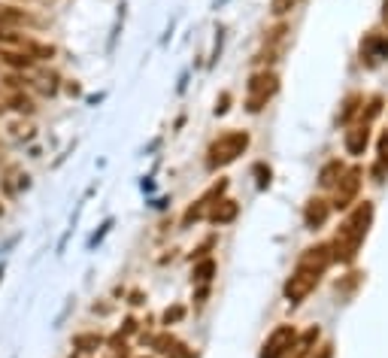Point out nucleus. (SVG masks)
<instances>
[{"mask_svg": "<svg viewBox=\"0 0 388 358\" xmlns=\"http://www.w3.org/2000/svg\"><path fill=\"white\" fill-rule=\"evenodd\" d=\"M276 91H279V76L276 73H270V70L255 73V76L249 79V86H246V110L261 113Z\"/></svg>", "mask_w": 388, "mask_h": 358, "instance_id": "7ed1b4c3", "label": "nucleus"}, {"mask_svg": "<svg viewBox=\"0 0 388 358\" xmlns=\"http://www.w3.org/2000/svg\"><path fill=\"white\" fill-rule=\"evenodd\" d=\"M97 346H101V337L97 334H79L76 337V349H82V352H92Z\"/></svg>", "mask_w": 388, "mask_h": 358, "instance_id": "a211bd4d", "label": "nucleus"}, {"mask_svg": "<svg viewBox=\"0 0 388 358\" xmlns=\"http://www.w3.org/2000/svg\"><path fill=\"white\" fill-rule=\"evenodd\" d=\"M340 177H343V164H340V161H331V164H325V168H321V173H319V186H321V188H334L337 182H340Z\"/></svg>", "mask_w": 388, "mask_h": 358, "instance_id": "4468645a", "label": "nucleus"}, {"mask_svg": "<svg viewBox=\"0 0 388 358\" xmlns=\"http://www.w3.org/2000/svg\"><path fill=\"white\" fill-rule=\"evenodd\" d=\"M237 210H240V206H237L234 201H216V204H212V210L206 213V219L216 222V225H225V222L237 219Z\"/></svg>", "mask_w": 388, "mask_h": 358, "instance_id": "ddd939ff", "label": "nucleus"}, {"mask_svg": "<svg viewBox=\"0 0 388 358\" xmlns=\"http://www.w3.org/2000/svg\"><path fill=\"white\" fill-rule=\"evenodd\" d=\"M246 149H249V134H246V131H228V134H221L219 140H212V146L206 149V168L210 170L228 168V164H234Z\"/></svg>", "mask_w": 388, "mask_h": 358, "instance_id": "f03ea898", "label": "nucleus"}, {"mask_svg": "<svg viewBox=\"0 0 388 358\" xmlns=\"http://www.w3.org/2000/svg\"><path fill=\"white\" fill-rule=\"evenodd\" d=\"M255 177H258V188H267L270 186V168H264V164H255Z\"/></svg>", "mask_w": 388, "mask_h": 358, "instance_id": "6ab92c4d", "label": "nucleus"}, {"mask_svg": "<svg viewBox=\"0 0 388 358\" xmlns=\"http://www.w3.org/2000/svg\"><path fill=\"white\" fill-rule=\"evenodd\" d=\"M361 104H364V101H361V97L358 95H352V97H346V104H343V110H340V122H349L352 119V115L355 113H358V106Z\"/></svg>", "mask_w": 388, "mask_h": 358, "instance_id": "dca6fc26", "label": "nucleus"}, {"mask_svg": "<svg viewBox=\"0 0 388 358\" xmlns=\"http://www.w3.org/2000/svg\"><path fill=\"white\" fill-rule=\"evenodd\" d=\"M373 179H376V182L388 179V152H379L376 164H373Z\"/></svg>", "mask_w": 388, "mask_h": 358, "instance_id": "f3484780", "label": "nucleus"}, {"mask_svg": "<svg viewBox=\"0 0 388 358\" xmlns=\"http://www.w3.org/2000/svg\"><path fill=\"white\" fill-rule=\"evenodd\" d=\"M228 188V182H219V186H212L206 195L197 201L194 206H188L185 210V215H183V225H192V222H197V219H203V213L206 210H212V201H219V195Z\"/></svg>", "mask_w": 388, "mask_h": 358, "instance_id": "1a4fd4ad", "label": "nucleus"}, {"mask_svg": "<svg viewBox=\"0 0 388 358\" xmlns=\"http://www.w3.org/2000/svg\"><path fill=\"white\" fill-rule=\"evenodd\" d=\"M0 277H3V270H0Z\"/></svg>", "mask_w": 388, "mask_h": 358, "instance_id": "bb28decb", "label": "nucleus"}, {"mask_svg": "<svg viewBox=\"0 0 388 358\" xmlns=\"http://www.w3.org/2000/svg\"><path fill=\"white\" fill-rule=\"evenodd\" d=\"M185 316V307H170L167 313H164V325H173V322H179Z\"/></svg>", "mask_w": 388, "mask_h": 358, "instance_id": "412c9836", "label": "nucleus"}, {"mask_svg": "<svg viewBox=\"0 0 388 358\" xmlns=\"http://www.w3.org/2000/svg\"><path fill=\"white\" fill-rule=\"evenodd\" d=\"M361 61L367 67H379L388 61V34H367L361 40Z\"/></svg>", "mask_w": 388, "mask_h": 358, "instance_id": "0eeeda50", "label": "nucleus"}, {"mask_svg": "<svg viewBox=\"0 0 388 358\" xmlns=\"http://www.w3.org/2000/svg\"><path fill=\"white\" fill-rule=\"evenodd\" d=\"M328 215H331V204L321 201V197H312L307 201V210H303V222H307L310 231H319L321 225L328 222Z\"/></svg>", "mask_w": 388, "mask_h": 358, "instance_id": "9d476101", "label": "nucleus"}, {"mask_svg": "<svg viewBox=\"0 0 388 358\" xmlns=\"http://www.w3.org/2000/svg\"><path fill=\"white\" fill-rule=\"evenodd\" d=\"M331 261H334L331 246L319 243V246L303 249V255H301V261H297V268H303V270H316V273H325V270H328V264H331Z\"/></svg>", "mask_w": 388, "mask_h": 358, "instance_id": "6e6552de", "label": "nucleus"}, {"mask_svg": "<svg viewBox=\"0 0 388 358\" xmlns=\"http://www.w3.org/2000/svg\"><path fill=\"white\" fill-rule=\"evenodd\" d=\"M297 3H301V0H273V13L282 15V13H288V10H294Z\"/></svg>", "mask_w": 388, "mask_h": 358, "instance_id": "4be33fe9", "label": "nucleus"}, {"mask_svg": "<svg viewBox=\"0 0 388 358\" xmlns=\"http://www.w3.org/2000/svg\"><path fill=\"white\" fill-rule=\"evenodd\" d=\"M228 104H230V95L225 91V95L219 97V104H216V113H219V115H221V113H228Z\"/></svg>", "mask_w": 388, "mask_h": 358, "instance_id": "b1692460", "label": "nucleus"}, {"mask_svg": "<svg viewBox=\"0 0 388 358\" xmlns=\"http://www.w3.org/2000/svg\"><path fill=\"white\" fill-rule=\"evenodd\" d=\"M370 222H373V204L364 201L358 210L349 213V219H346L340 225V231H337V237L331 243L334 261H340V264L355 261V255H358V249H361V243H364V237H367Z\"/></svg>", "mask_w": 388, "mask_h": 358, "instance_id": "f257e3e1", "label": "nucleus"}, {"mask_svg": "<svg viewBox=\"0 0 388 358\" xmlns=\"http://www.w3.org/2000/svg\"><path fill=\"white\" fill-rule=\"evenodd\" d=\"M319 279H321V273L297 268L292 277L285 279V288H282V291H285V301H288V304H301L303 298H307L310 291L319 286Z\"/></svg>", "mask_w": 388, "mask_h": 358, "instance_id": "39448f33", "label": "nucleus"}, {"mask_svg": "<svg viewBox=\"0 0 388 358\" xmlns=\"http://www.w3.org/2000/svg\"><path fill=\"white\" fill-rule=\"evenodd\" d=\"M3 58H6V64H12V67H28V64H31L28 55H10V52H6Z\"/></svg>", "mask_w": 388, "mask_h": 358, "instance_id": "5701e85b", "label": "nucleus"}, {"mask_svg": "<svg viewBox=\"0 0 388 358\" xmlns=\"http://www.w3.org/2000/svg\"><path fill=\"white\" fill-rule=\"evenodd\" d=\"M294 343H297V331L292 325H279V328L270 331V337L261 343L258 358H288Z\"/></svg>", "mask_w": 388, "mask_h": 358, "instance_id": "20e7f679", "label": "nucleus"}, {"mask_svg": "<svg viewBox=\"0 0 388 358\" xmlns=\"http://www.w3.org/2000/svg\"><path fill=\"white\" fill-rule=\"evenodd\" d=\"M382 22L388 24V0H382Z\"/></svg>", "mask_w": 388, "mask_h": 358, "instance_id": "a878e982", "label": "nucleus"}, {"mask_svg": "<svg viewBox=\"0 0 388 358\" xmlns=\"http://www.w3.org/2000/svg\"><path fill=\"white\" fill-rule=\"evenodd\" d=\"M212 273H216V261L212 258H201V261L194 264V286H197V298H206V288H210V279Z\"/></svg>", "mask_w": 388, "mask_h": 358, "instance_id": "f8f14e48", "label": "nucleus"}, {"mask_svg": "<svg viewBox=\"0 0 388 358\" xmlns=\"http://www.w3.org/2000/svg\"><path fill=\"white\" fill-rule=\"evenodd\" d=\"M364 177V170L361 168H349V170H343V177H340V182L334 186V206L337 210H346L355 197H358V191H361V179Z\"/></svg>", "mask_w": 388, "mask_h": 358, "instance_id": "423d86ee", "label": "nucleus"}, {"mask_svg": "<svg viewBox=\"0 0 388 358\" xmlns=\"http://www.w3.org/2000/svg\"><path fill=\"white\" fill-rule=\"evenodd\" d=\"M370 143V124L358 122L355 128L346 131V152L349 155H364V149Z\"/></svg>", "mask_w": 388, "mask_h": 358, "instance_id": "9b49d317", "label": "nucleus"}, {"mask_svg": "<svg viewBox=\"0 0 388 358\" xmlns=\"http://www.w3.org/2000/svg\"><path fill=\"white\" fill-rule=\"evenodd\" d=\"M31 22V15L24 10H15V6H0V28L3 24H24Z\"/></svg>", "mask_w": 388, "mask_h": 358, "instance_id": "2eb2a0df", "label": "nucleus"}, {"mask_svg": "<svg viewBox=\"0 0 388 358\" xmlns=\"http://www.w3.org/2000/svg\"><path fill=\"white\" fill-rule=\"evenodd\" d=\"M12 110H19V113H31V110H34V104H31V97L15 95V97H12Z\"/></svg>", "mask_w": 388, "mask_h": 358, "instance_id": "aec40b11", "label": "nucleus"}, {"mask_svg": "<svg viewBox=\"0 0 388 358\" xmlns=\"http://www.w3.org/2000/svg\"><path fill=\"white\" fill-rule=\"evenodd\" d=\"M331 355H334V352H331V346H321V349H319V355H316V352H310L307 358H331Z\"/></svg>", "mask_w": 388, "mask_h": 358, "instance_id": "393cba45", "label": "nucleus"}]
</instances>
